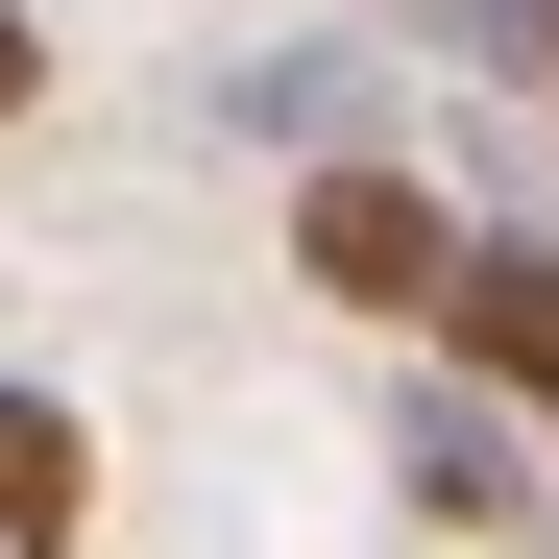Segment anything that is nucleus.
<instances>
[{
    "label": "nucleus",
    "instance_id": "f257e3e1",
    "mask_svg": "<svg viewBox=\"0 0 559 559\" xmlns=\"http://www.w3.org/2000/svg\"><path fill=\"white\" fill-rule=\"evenodd\" d=\"M293 293H341V317H438L462 293V195H438V170H390V146H317L293 170Z\"/></svg>",
    "mask_w": 559,
    "mask_h": 559
},
{
    "label": "nucleus",
    "instance_id": "f03ea898",
    "mask_svg": "<svg viewBox=\"0 0 559 559\" xmlns=\"http://www.w3.org/2000/svg\"><path fill=\"white\" fill-rule=\"evenodd\" d=\"M390 487H414V535H535L559 511V438L511 390H462V365H414L390 390Z\"/></svg>",
    "mask_w": 559,
    "mask_h": 559
},
{
    "label": "nucleus",
    "instance_id": "7ed1b4c3",
    "mask_svg": "<svg viewBox=\"0 0 559 559\" xmlns=\"http://www.w3.org/2000/svg\"><path fill=\"white\" fill-rule=\"evenodd\" d=\"M414 341L462 365V390H511V414L559 438V243H535V219H462V293H438Z\"/></svg>",
    "mask_w": 559,
    "mask_h": 559
},
{
    "label": "nucleus",
    "instance_id": "20e7f679",
    "mask_svg": "<svg viewBox=\"0 0 559 559\" xmlns=\"http://www.w3.org/2000/svg\"><path fill=\"white\" fill-rule=\"evenodd\" d=\"M73 535H98V414L49 365H0V559H73Z\"/></svg>",
    "mask_w": 559,
    "mask_h": 559
},
{
    "label": "nucleus",
    "instance_id": "39448f33",
    "mask_svg": "<svg viewBox=\"0 0 559 559\" xmlns=\"http://www.w3.org/2000/svg\"><path fill=\"white\" fill-rule=\"evenodd\" d=\"M219 122L317 170V146H390V73H365V49H267V73H243V98H219Z\"/></svg>",
    "mask_w": 559,
    "mask_h": 559
},
{
    "label": "nucleus",
    "instance_id": "423d86ee",
    "mask_svg": "<svg viewBox=\"0 0 559 559\" xmlns=\"http://www.w3.org/2000/svg\"><path fill=\"white\" fill-rule=\"evenodd\" d=\"M438 25L487 49V73H535V98H559V0H438Z\"/></svg>",
    "mask_w": 559,
    "mask_h": 559
},
{
    "label": "nucleus",
    "instance_id": "0eeeda50",
    "mask_svg": "<svg viewBox=\"0 0 559 559\" xmlns=\"http://www.w3.org/2000/svg\"><path fill=\"white\" fill-rule=\"evenodd\" d=\"M25 98H49V25H25V0H0V122H25Z\"/></svg>",
    "mask_w": 559,
    "mask_h": 559
}]
</instances>
